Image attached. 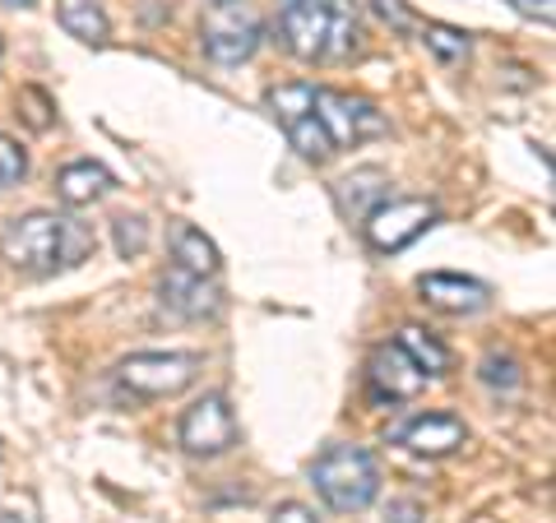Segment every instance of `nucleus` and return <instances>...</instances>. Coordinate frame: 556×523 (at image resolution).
I'll return each instance as SVG.
<instances>
[{
	"label": "nucleus",
	"instance_id": "obj_17",
	"mask_svg": "<svg viewBox=\"0 0 556 523\" xmlns=\"http://www.w3.org/2000/svg\"><path fill=\"white\" fill-rule=\"evenodd\" d=\"M56 20L70 38L89 42V47H102L112 38V24H108V10L98 0H56Z\"/></svg>",
	"mask_w": 556,
	"mask_h": 523
},
{
	"label": "nucleus",
	"instance_id": "obj_27",
	"mask_svg": "<svg viewBox=\"0 0 556 523\" xmlns=\"http://www.w3.org/2000/svg\"><path fill=\"white\" fill-rule=\"evenodd\" d=\"M515 10H519V14H529V20L552 24V0H515Z\"/></svg>",
	"mask_w": 556,
	"mask_h": 523
},
{
	"label": "nucleus",
	"instance_id": "obj_1",
	"mask_svg": "<svg viewBox=\"0 0 556 523\" xmlns=\"http://www.w3.org/2000/svg\"><path fill=\"white\" fill-rule=\"evenodd\" d=\"M93 251L89 228L56 214H24L10 218L5 232H0V255H5L10 269L20 273H56V269H75L84 255Z\"/></svg>",
	"mask_w": 556,
	"mask_h": 523
},
{
	"label": "nucleus",
	"instance_id": "obj_10",
	"mask_svg": "<svg viewBox=\"0 0 556 523\" xmlns=\"http://www.w3.org/2000/svg\"><path fill=\"white\" fill-rule=\"evenodd\" d=\"M159 306L177 320H214L223 310V296L214 288V278H200V273H186L172 265L159 283Z\"/></svg>",
	"mask_w": 556,
	"mask_h": 523
},
{
	"label": "nucleus",
	"instance_id": "obj_5",
	"mask_svg": "<svg viewBox=\"0 0 556 523\" xmlns=\"http://www.w3.org/2000/svg\"><path fill=\"white\" fill-rule=\"evenodd\" d=\"M269 112L278 116L288 144L298 149L306 163H325L329 153H334V144H329V135H325L320 116H316V84H274Z\"/></svg>",
	"mask_w": 556,
	"mask_h": 523
},
{
	"label": "nucleus",
	"instance_id": "obj_12",
	"mask_svg": "<svg viewBox=\"0 0 556 523\" xmlns=\"http://www.w3.org/2000/svg\"><path fill=\"white\" fill-rule=\"evenodd\" d=\"M464 441H468V426L455 412H422V417H413V422H404L394 431V445L413 449V455H427V459L455 455Z\"/></svg>",
	"mask_w": 556,
	"mask_h": 523
},
{
	"label": "nucleus",
	"instance_id": "obj_21",
	"mask_svg": "<svg viewBox=\"0 0 556 523\" xmlns=\"http://www.w3.org/2000/svg\"><path fill=\"white\" fill-rule=\"evenodd\" d=\"M24 171H28V158H24V149L14 144L10 135H0V190L20 186V181H24Z\"/></svg>",
	"mask_w": 556,
	"mask_h": 523
},
{
	"label": "nucleus",
	"instance_id": "obj_9",
	"mask_svg": "<svg viewBox=\"0 0 556 523\" xmlns=\"http://www.w3.org/2000/svg\"><path fill=\"white\" fill-rule=\"evenodd\" d=\"M431 222H437V204L431 200H386L367 214V241L380 255H394L422 237Z\"/></svg>",
	"mask_w": 556,
	"mask_h": 523
},
{
	"label": "nucleus",
	"instance_id": "obj_8",
	"mask_svg": "<svg viewBox=\"0 0 556 523\" xmlns=\"http://www.w3.org/2000/svg\"><path fill=\"white\" fill-rule=\"evenodd\" d=\"M181 449L195 459H218L237 445V417L223 394H204L200 404H190L181 417Z\"/></svg>",
	"mask_w": 556,
	"mask_h": 523
},
{
	"label": "nucleus",
	"instance_id": "obj_24",
	"mask_svg": "<svg viewBox=\"0 0 556 523\" xmlns=\"http://www.w3.org/2000/svg\"><path fill=\"white\" fill-rule=\"evenodd\" d=\"M269 523H320V519H316V510H306L302 500H283V505L274 510Z\"/></svg>",
	"mask_w": 556,
	"mask_h": 523
},
{
	"label": "nucleus",
	"instance_id": "obj_15",
	"mask_svg": "<svg viewBox=\"0 0 556 523\" xmlns=\"http://www.w3.org/2000/svg\"><path fill=\"white\" fill-rule=\"evenodd\" d=\"M112 186H116V181H112V171H108V167L93 163V158H79V163L61 167L56 195H61V204H70V208H84V204H93V200L108 195Z\"/></svg>",
	"mask_w": 556,
	"mask_h": 523
},
{
	"label": "nucleus",
	"instance_id": "obj_14",
	"mask_svg": "<svg viewBox=\"0 0 556 523\" xmlns=\"http://www.w3.org/2000/svg\"><path fill=\"white\" fill-rule=\"evenodd\" d=\"M386 200H390V177L380 167H357L343 181H334V204L343 218H367Z\"/></svg>",
	"mask_w": 556,
	"mask_h": 523
},
{
	"label": "nucleus",
	"instance_id": "obj_18",
	"mask_svg": "<svg viewBox=\"0 0 556 523\" xmlns=\"http://www.w3.org/2000/svg\"><path fill=\"white\" fill-rule=\"evenodd\" d=\"M399 347H404V353L417 361V366H422V371L427 375H445L450 371V347L445 343H437V339H431L427 334V329H417V324H404V329H399V339H394Z\"/></svg>",
	"mask_w": 556,
	"mask_h": 523
},
{
	"label": "nucleus",
	"instance_id": "obj_2",
	"mask_svg": "<svg viewBox=\"0 0 556 523\" xmlns=\"http://www.w3.org/2000/svg\"><path fill=\"white\" fill-rule=\"evenodd\" d=\"M357 10L348 0H288L278 14V42L298 61H348L357 51Z\"/></svg>",
	"mask_w": 556,
	"mask_h": 523
},
{
	"label": "nucleus",
	"instance_id": "obj_6",
	"mask_svg": "<svg viewBox=\"0 0 556 523\" xmlns=\"http://www.w3.org/2000/svg\"><path fill=\"white\" fill-rule=\"evenodd\" d=\"M116 375L139 398H167V394H181L186 385H195L200 357L195 353H135L116 366Z\"/></svg>",
	"mask_w": 556,
	"mask_h": 523
},
{
	"label": "nucleus",
	"instance_id": "obj_26",
	"mask_svg": "<svg viewBox=\"0 0 556 523\" xmlns=\"http://www.w3.org/2000/svg\"><path fill=\"white\" fill-rule=\"evenodd\" d=\"M24 107H33V112H24L33 130H47V126H51V116H47V98H42L38 89H28V93H24Z\"/></svg>",
	"mask_w": 556,
	"mask_h": 523
},
{
	"label": "nucleus",
	"instance_id": "obj_3",
	"mask_svg": "<svg viewBox=\"0 0 556 523\" xmlns=\"http://www.w3.org/2000/svg\"><path fill=\"white\" fill-rule=\"evenodd\" d=\"M311 486L320 500L339 514H362L380 496V468L376 455L362 445H329L325 455L311 463Z\"/></svg>",
	"mask_w": 556,
	"mask_h": 523
},
{
	"label": "nucleus",
	"instance_id": "obj_11",
	"mask_svg": "<svg viewBox=\"0 0 556 523\" xmlns=\"http://www.w3.org/2000/svg\"><path fill=\"white\" fill-rule=\"evenodd\" d=\"M367 375H371V390L376 398H390V404H404V398H417L427 390V371L417 366L404 347L399 343H386V347H376L371 353V366H367Z\"/></svg>",
	"mask_w": 556,
	"mask_h": 523
},
{
	"label": "nucleus",
	"instance_id": "obj_23",
	"mask_svg": "<svg viewBox=\"0 0 556 523\" xmlns=\"http://www.w3.org/2000/svg\"><path fill=\"white\" fill-rule=\"evenodd\" d=\"M371 10L394 28H413V10L404 5V0H371Z\"/></svg>",
	"mask_w": 556,
	"mask_h": 523
},
{
	"label": "nucleus",
	"instance_id": "obj_13",
	"mask_svg": "<svg viewBox=\"0 0 556 523\" xmlns=\"http://www.w3.org/2000/svg\"><path fill=\"white\" fill-rule=\"evenodd\" d=\"M417 292H422V302H431L437 310H450V316H478L492 302L486 283L464 278V273H422L417 278Z\"/></svg>",
	"mask_w": 556,
	"mask_h": 523
},
{
	"label": "nucleus",
	"instance_id": "obj_20",
	"mask_svg": "<svg viewBox=\"0 0 556 523\" xmlns=\"http://www.w3.org/2000/svg\"><path fill=\"white\" fill-rule=\"evenodd\" d=\"M112 241H116V255L121 259H135L149 251V222L139 214H121L112 218Z\"/></svg>",
	"mask_w": 556,
	"mask_h": 523
},
{
	"label": "nucleus",
	"instance_id": "obj_25",
	"mask_svg": "<svg viewBox=\"0 0 556 523\" xmlns=\"http://www.w3.org/2000/svg\"><path fill=\"white\" fill-rule=\"evenodd\" d=\"M0 523H38V510H33L28 500L20 496H10L5 505H0Z\"/></svg>",
	"mask_w": 556,
	"mask_h": 523
},
{
	"label": "nucleus",
	"instance_id": "obj_16",
	"mask_svg": "<svg viewBox=\"0 0 556 523\" xmlns=\"http://www.w3.org/2000/svg\"><path fill=\"white\" fill-rule=\"evenodd\" d=\"M172 259H177V269L200 273V278H214L223 269L218 246L200 228H190V222H177V228H172Z\"/></svg>",
	"mask_w": 556,
	"mask_h": 523
},
{
	"label": "nucleus",
	"instance_id": "obj_4",
	"mask_svg": "<svg viewBox=\"0 0 556 523\" xmlns=\"http://www.w3.org/2000/svg\"><path fill=\"white\" fill-rule=\"evenodd\" d=\"M204 56L218 65H241L255 56V47L265 42V20L251 0H208L204 24H200Z\"/></svg>",
	"mask_w": 556,
	"mask_h": 523
},
{
	"label": "nucleus",
	"instance_id": "obj_22",
	"mask_svg": "<svg viewBox=\"0 0 556 523\" xmlns=\"http://www.w3.org/2000/svg\"><path fill=\"white\" fill-rule=\"evenodd\" d=\"M482 380H486V385H492V390H515L525 375H519V361H515V357H501V353H492V357L482 361Z\"/></svg>",
	"mask_w": 556,
	"mask_h": 523
},
{
	"label": "nucleus",
	"instance_id": "obj_7",
	"mask_svg": "<svg viewBox=\"0 0 556 523\" xmlns=\"http://www.w3.org/2000/svg\"><path fill=\"white\" fill-rule=\"evenodd\" d=\"M316 116H320V126L329 135V144L339 149H353L362 144V139H376V135H386L390 130V120L380 116L371 102H362V98H348L339 89H316Z\"/></svg>",
	"mask_w": 556,
	"mask_h": 523
},
{
	"label": "nucleus",
	"instance_id": "obj_28",
	"mask_svg": "<svg viewBox=\"0 0 556 523\" xmlns=\"http://www.w3.org/2000/svg\"><path fill=\"white\" fill-rule=\"evenodd\" d=\"M5 5H14V10H28V5H38V0H5Z\"/></svg>",
	"mask_w": 556,
	"mask_h": 523
},
{
	"label": "nucleus",
	"instance_id": "obj_19",
	"mask_svg": "<svg viewBox=\"0 0 556 523\" xmlns=\"http://www.w3.org/2000/svg\"><path fill=\"white\" fill-rule=\"evenodd\" d=\"M422 42H427V51L441 65H459V61H468V51H473V38L459 33V28H450V24H427L422 28Z\"/></svg>",
	"mask_w": 556,
	"mask_h": 523
}]
</instances>
